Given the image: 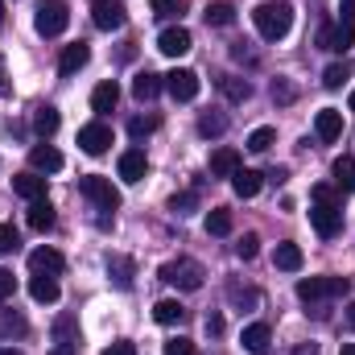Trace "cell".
<instances>
[{"mask_svg": "<svg viewBox=\"0 0 355 355\" xmlns=\"http://www.w3.org/2000/svg\"><path fill=\"white\" fill-rule=\"evenodd\" d=\"M252 25L265 42H281L293 29V4L289 0H261L252 8Z\"/></svg>", "mask_w": 355, "mask_h": 355, "instance_id": "obj_1", "label": "cell"}, {"mask_svg": "<svg viewBox=\"0 0 355 355\" xmlns=\"http://www.w3.org/2000/svg\"><path fill=\"white\" fill-rule=\"evenodd\" d=\"M166 285H174V289H186V293H194V289H202V281H207V268L198 265V261H190V257H178L170 265H162L157 272Z\"/></svg>", "mask_w": 355, "mask_h": 355, "instance_id": "obj_2", "label": "cell"}, {"mask_svg": "<svg viewBox=\"0 0 355 355\" xmlns=\"http://www.w3.org/2000/svg\"><path fill=\"white\" fill-rule=\"evenodd\" d=\"M347 289H352L347 277H306V281H297V297H302L306 306H318V302H327V297H343Z\"/></svg>", "mask_w": 355, "mask_h": 355, "instance_id": "obj_3", "label": "cell"}, {"mask_svg": "<svg viewBox=\"0 0 355 355\" xmlns=\"http://www.w3.org/2000/svg\"><path fill=\"white\" fill-rule=\"evenodd\" d=\"M67 25H71V8H67V0H42V4H37L33 29H37L42 37H58V33H67Z\"/></svg>", "mask_w": 355, "mask_h": 355, "instance_id": "obj_4", "label": "cell"}, {"mask_svg": "<svg viewBox=\"0 0 355 355\" xmlns=\"http://www.w3.org/2000/svg\"><path fill=\"white\" fill-rule=\"evenodd\" d=\"M79 194H83V198H91L99 211H116V207H120V190H116V186H112L103 174L79 178Z\"/></svg>", "mask_w": 355, "mask_h": 355, "instance_id": "obj_5", "label": "cell"}, {"mask_svg": "<svg viewBox=\"0 0 355 355\" xmlns=\"http://www.w3.org/2000/svg\"><path fill=\"white\" fill-rule=\"evenodd\" d=\"M318 46H322V50H335V54H347V50H355V21L322 25V29H318Z\"/></svg>", "mask_w": 355, "mask_h": 355, "instance_id": "obj_6", "label": "cell"}, {"mask_svg": "<svg viewBox=\"0 0 355 355\" xmlns=\"http://www.w3.org/2000/svg\"><path fill=\"white\" fill-rule=\"evenodd\" d=\"M310 223H314V232H318L322 240H331V236H339V227H343V207H339V202H314Z\"/></svg>", "mask_w": 355, "mask_h": 355, "instance_id": "obj_7", "label": "cell"}, {"mask_svg": "<svg viewBox=\"0 0 355 355\" xmlns=\"http://www.w3.org/2000/svg\"><path fill=\"white\" fill-rule=\"evenodd\" d=\"M75 352H79V318L58 314L54 318V352L50 355H75Z\"/></svg>", "mask_w": 355, "mask_h": 355, "instance_id": "obj_8", "label": "cell"}, {"mask_svg": "<svg viewBox=\"0 0 355 355\" xmlns=\"http://www.w3.org/2000/svg\"><path fill=\"white\" fill-rule=\"evenodd\" d=\"M107 145H112V128H107L103 120H95V124H83V128H79V149H83V153L99 157V153H107Z\"/></svg>", "mask_w": 355, "mask_h": 355, "instance_id": "obj_9", "label": "cell"}, {"mask_svg": "<svg viewBox=\"0 0 355 355\" xmlns=\"http://www.w3.org/2000/svg\"><path fill=\"white\" fill-rule=\"evenodd\" d=\"M166 91L174 95L178 103H190V99L198 95V75H194V71H186V67H174V71L166 75Z\"/></svg>", "mask_w": 355, "mask_h": 355, "instance_id": "obj_10", "label": "cell"}, {"mask_svg": "<svg viewBox=\"0 0 355 355\" xmlns=\"http://www.w3.org/2000/svg\"><path fill=\"white\" fill-rule=\"evenodd\" d=\"M91 21H95V29H120L124 25V4L120 0H95L91 4Z\"/></svg>", "mask_w": 355, "mask_h": 355, "instance_id": "obj_11", "label": "cell"}, {"mask_svg": "<svg viewBox=\"0 0 355 355\" xmlns=\"http://www.w3.org/2000/svg\"><path fill=\"white\" fill-rule=\"evenodd\" d=\"M190 46H194V37H190V29H182V25L162 29V37H157V50H162V54H170V58L190 54Z\"/></svg>", "mask_w": 355, "mask_h": 355, "instance_id": "obj_12", "label": "cell"}, {"mask_svg": "<svg viewBox=\"0 0 355 355\" xmlns=\"http://www.w3.org/2000/svg\"><path fill=\"white\" fill-rule=\"evenodd\" d=\"M67 268V261H62V252H54V248H33L29 252V272L33 277H58Z\"/></svg>", "mask_w": 355, "mask_h": 355, "instance_id": "obj_13", "label": "cell"}, {"mask_svg": "<svg viewBox=\"0 0 355 355\" xmlns=\"http://www.w3.org/2000/svg\"><path fill=\"white\" fill-rule=\"evenodd\" d=\"M91 62V46L87 42H75V46H62V54H58V75H79L83 67Z\"/></svg>", "mask_w": 355, "mask_h": 355, "instance_id": "obj_14", "label": "cell"}, {"mask_svg": "<svg viewBox=\"0 0 355 355\" xmlns=\"http://www.w3.org/2000/svg\"><path fill=\"white\" fill-rule=\"evenodd\" d=\"M145 174H149L145 149H124V153H120V178H124V182H145Z\"/></svg>", "mask_w": 355, "mask_h": 355, "instance_id": "obj_15", "label": "cell"}, {"mask_svg": "<svg viewBox=\"0 0 355 355\" xmlns=\"http://www.w3.org/2000/svg\"><path fill=\"white\" fill-rule=\"evenodd\" d=\"M240 343H244V352L265 355L268 343H272V327H268V322H248V327H244V335H240Z\"/></svg>", "mask_w": 355, "mask_h": 355, "instance_id": "obj_16", "label": "cell"}, {"mask_svg": "<svg viewBox=\"0 0 355 355\" xmlns=\"http://www.w3.org/2000/svg\"><path fill=\"white\" fill-rule=\"evenodd\" d=\"M314 132H318V141H339V137H343V112L322 107V112L314 116Z\"/></svg>", "mask_w": 355, "mask_h": 355, "instance_id": "obj_17", "label": "cell"}, {"mask_svg": "<svg viewBox=\"0 0 355 355\" xmlns=\"http://www.w3.org/2000/svg\"><path fill=\"white\" fill-rule=\"evenodd\" d=\"M29 166H33L37 174H54V170H62V153H58L54 145H46V141H42V145H33V149H29Z\"/></svg>", "mask_w": 355, "mask_h": 355, "instance_id": "obj_18", "label": "cell"}, {"mask_svg": "<svg viewBox=\"0 0 355 355\" xmlns=\"http://www.w3.org/2000/svg\"><path fill=\"white\" fill-rule=\"evenodd\" d=\"M12 194H21V198L37 202V198H46V178L37 174V170H29V174H17V178H12Z\"/></svg>", "mask_w": 355, "mask_h": 355, "instance_id": "obj_19", "label": "cell"}, {"mask_svg": "<svg viewBox=\"0 0 355 355\" xmlns=\"http://www.w3.org/2000/svg\"><path fill=\"white\" fill-rule=\"evenodd\" d=\"M162 87H166V75H153V71H137V79H132V95H137L141 103L157 99Z\"/></svg>", "mask_w": 355, "mask_h": 355, "instance_id": "obj_20", "label": "cell"}, {"mask_svg": "<svg viewBox=\"0 0 355 355\" xmlns=\"http://www.w3.org/2000/svg\"><path fill=\"white\" fill-rule=\"evenodd\" d=\"M107 277L116 281V289H132V277H137V265H132L128 257L112 252V257H107Z\"/></svg>", "mask_w": 355, "mask_h": 355, "instance_id": "obj_21", "label": "cell"}, {"mask_svg": "<svg viewBox=\"0 0 355 355\" xmlns=\"http://www.w3.org/2000/svg\"><path fill=\"white\" fill-rule=\"evenodd\" d=\"M261 186H265V174H257V170H244V166H240V170L232 174V190H236L240 198H257Z\"/></svg>", "mask_w": 355, "mask_h": 355, "instance_id": "obj_22", "label": "cell"}, {"mask_svg": "<svg viewBox=\"0 0 355 355\" xmlns=\"http://www.w3.org/2000/svg\"><path fill=\"white\" fill-rule=\"evenodd\" d=\"M116 103H120V87H116L112 79H107V83H99V87L91 91V107H95L99 116H107V112H112Z\"/></svg>", "mask_w": 355, "mask_h": 355, "instance_id": "obj_23", "label": "cell"}, {"mask_svg": "<svg viewBox=\"0 0 355 355\" xmlns=\"http://www.w3.org/2000/svg\"><path fill=\"white\" fill-rule=\"evenodd\" d=\"M236 170H240V153L236 149H215L211 153V174L215 178H232Z\"/></svg>", "mask_w": 355, "mask_h": 355, "instance_id": "obj_24", "label": "cell"}, {"mask_svg": "<svg viewBox=\"0 0 355 355\" xmlns=\"http://www.w3.org/2000/svg\"><path fill=\"white\" fill-rule=\"evenodd\" d=\"M29 227H33V232H50V227H54V207H50V198L29 202Z\"/></svg>", "mask_w": 355, "mask_h": 355, "instance_id": "obj_25", "label": "cell"}, {"mask_svg": "<svg viewBox=\"0 0 355 355\" xmlns=\"http://www.w3.org/2000/svg\"><path fill=\"white\" fill-rule=\"evenodd\" d=\"M58 293H62V289H58V277H33V281H29V297H33V302H46V306H50V302H58Z\"/></svg>", "mask_w": 355, "mask_h": 355, "instance_id": "obj_26", "label": "cell"}, {"mask_svg": "<svg viewBox=\"0 0 355 355\" xmlns=\"http://www.w3.org/2000/svg\"><path fill=\"white\" fill-rule=\"evenodd\" d=\"M272 265L281 268V272H297V268H302V248H297V244H289V240H285V244H277Z\"/></svg>", "mask_w": 355, "mask_h": 355, "instance_id": "obj_27", "label": "cell"}, {"mask_svg": "<svg viewBox=\"0 0 355 355\" xmlns=\"http://www.w3.org/2000/svg\"><path fill=\"white\" fill-rule=\"evenodd\" d=\"M202 17H207V25H215V29H227V25L236 21V8H232L227 0H215V4L202 8Z\"/></svg>", "mask_w": 355, "mask_h": 355, "instance_id": "obj_28", "label": "cell"}, {"mask_svg": "<svg viewBox=\"0 0 355 355\" xmlns=\"http://www.w3.org/2000/svg\"><path fill=\"white\" fill-rule=\"evenodd\" d=\"M153 318H157L162 327H178V322L186 318V306L174 302V297H166V302H157V306H153Z\"/></svg>", "mask_w": 355, "mask_h": 355, "instance_id": "obj_29", "label": "cell"}, {"mask_svg": "<svg viewBox=\"0 0 355 355\" xmlns=\"http://www.w3.org/2000/svg\"><path fill=\"white\" fill-rule=\"evenodd\" d=\"M33 128H37V137H42V141H46V137H54V132H58V107H50V103H46V107H37V112H33Z\"/></svg>", "mask_w": 355, "mask_h": 355, "instance_id": "obj_30", "label": "cell"}, {"mask_svg": "<svg viewBox=\"0 0 355 355\" xmlns=\"http://www.w3.org/2000/svg\"><path fill=\"white\" fill-rule=\"evenodd\" d=\"M219 87H223V95H227L232 103H244V99L252 95V83H248V79H236V75H227V79H219Z\"/></svg>", "mask_w": 355, "mask_h": 355, "instance_id": "obj_31", "label": "cell"}, {"mask_svg": "<svg viewBox=\"0 0 355 355\" xmlns=\"http://www.w3.org/2000/svg\"><path fill=\"white\" fill-rule=\"evenodd\" d=\"M198 132H202V137H223V132H227V116L202 112V116H198Z\"/></svg>", "mask_w": 355, "mask_h": 355, "instance_id": "obj_32", "label": "cell"}, {"mask_svg": "<svg viewBox=\"0 0 355 355\" xmlns=\"http://www.w3.org/2000/svg\"><path fill=\"white\" fill-rule=\"evenodd\" d=\"M227 232H232V211L227 207H215L207 215V236H227Z\"/></svg>", "mask_w": 355, "mask_h": 355, "instance_id": "obj_33", "label": "cell"}, {"mask_svg": "<svg viewBox=\"0 0 355 355\" xmlns=\"http://www.w3.org/2000/svg\"><path fill=\"white\" fill-rule=\"evenodd\" d=\"M227 302H232L236 310H252V306L261 302V293H257V289H240V285L232 281V285H227Z\"/></svg>", "mask_w": 355, "mask_h": 355, "instance_id": "obj_34", "label": "cell"}, {"mask_svg": "<svg viewBox=\"0 0 355 355\" xmlns=\"http://www.w3.org/2000/svg\"><path fill=\"white\" fill-rule=\"evenodd\" d=\"M29 327H25V318L21 314H12V310H0V335L4 339H21Z\"/></svg>", "mask_w": 355, "mask_h": 355, "instance_id": "obj_35", "label": "cell"}, {"mask_svg": "<svg viewBox=\"0 0 355 355\" xmlns=\"http://www.w3.org/2000/svg\"><path fill=\"white\" fill-rule=\"evenodd\" d=\"M335 186L355 194V157H339L335 162Z\"/></svg>", "mask_w": 355, "mask_h": 355, "instance_id": "obj_36", "label": "cell"}, {"mask_svg": "<svg viewBox=\"0 0 355 355\" xmlns=\"http://www.w3.org/2000/svg\"><path fill=\"white\" fill-rule=\"evenodd\" d=\"M149 8H153L157 21H174V17L186 12V0H149Z\"/></svg>", "mask_w": 355, "mask_h": 355, "instance_id": "obj_37", "label": "cell"}, {"mask_svg": "<svg viewBox=\"0 0 355 355\" xmlns=\"http://www.w3.org/2000/svg\"><path fill=\"white\" fill-rule=\"evenodd\" d=\"M347 79H352V71H347V67H339V62L322 71V87H327V91H339L343 83H347Z\"/></svg>", "mask_w": 355, "mask_h": 355, "instance_id": "obj_38", "label": "cell"}, {"mask_svg": "<svg viewBox=\"0 0 355 355\" xmlns=\"http://www.w3.org/2000/svg\"><path fill=\"white\" fill-rule=\"evenodd\" d=\"M272 141H277V132H272V128H252L248 149H252V153H268V149H272Z\"/></svg>", "mask_w": 355, "mask_h": 355, "instance_id": "obj_39", "label": "cell"}, {"mask_svg": "<svg viewBox=\"0 0 355 355\" xmlns=\"http://www.w3.org/2000/svg\"><path fill=\"white\" fill-rule=\"evenodd\" d=\"M194 207H198V194H194V190H182V194L170 198V211H174V215H190Z\"/></svg>", "mask_w": 355, "mask_h": 355, "instance_id": "obj_40", "label": "cell"}, {"mask_svg": "<svg viewBox=\"0 0 355 355\" xmlns=\"http://www.w3.org/2000/svg\"><path fill=\"white\" fill-rule=\"evenodd\" d=\"M128 132L141 141V137H149V132H157V116H132L128 120Z\"/></svg>", "mask_w": 355, "mask_h": 355, "instance_id": "obj_41", "label": "cell"}, {"mask_svg": "<svg viewBox=\"0 0 355 355\" xmlns=\"http://www.w3.org/2000/svg\"><path fill=\"white\" fill-rule=\"evenodd\" d=\"M17 248H21L17 227H12V223H0V257H8V252H17Z\"/></svg>", "mask_w": 355, "mask_h": 355, "instance_id": "obj_42", "label": "cell"}, {"mask_svg": "<svg viewBox=\"0 0 355 355\" xmlns=\"http://www.w3.org/2000/svg\"><path fill=\"white\" fill-rule=\"evenodd\" d=\"M257 252H261V236H252V232H248V236L236 244V257H240V261H257Z\"/></svg>", "mask_w": 355, "mask_h": 355, "instance_id": "obj_43", "label": "cell"}, {"mask_svg": "<svg viewBox=\"0 0 355 355\" xmlns=\"http://www.w3.org/2000/svg\"><path fill=\"white\" fill-rule=\"evenodd\" d=\"M272 99H277V103H293V99H297V87H293L289 79H272Z\"/></svg>", "mask_w": 355, "mask_h": 355, "instance_id": "obj_44", "label": "cell"}, {"mask_svg": "<svg viewBox=\"0 0 355 355\" xmlns=\"http://www.w3.org/2000/svg\"><path fill=\"white\" fill-rule=\"evenodd\" d=\"M12 293H17V277H12L8 268H0V302H4V297H12Z\"/></svg>", "mask_w": 355, "mask_h": 355, "instance_id": "obj_45", "label": "cell"}, {"mask_svg": "<svg viewBox=\"0 0 355 355\" xmlns=\"http://www.w3.org/2000/svg\"><path fill=\"white\" fill-rule=\"evenodd\" d=\"M166 355H194V343L190 339H170L166 343Z\"/></svg>", "mask_w": 355, "mask_h": 355, "instance_id": "obj_46", "label": "cell"}, {"mask_svg": "<svg viewBox=\"0 0 355 355\" xmlns=\"http://www.w3.org/2000/svg\"><path fill=\"white\" fill-rule=\"evenodd\" d=\"M314 202H339V194H335V186H327V182H318V186H314Z\"/></svg>", "mask_w": 355, "mask_h": 355, "instance_id": "obj_47", "label": "cell"}, {"mask_svg": "<svg viewBox=\"0 0 355 355\" xmlns=\"http://www.w3.org/2000/svg\"><path fill=\"white\" fill-rule=\"evenodd\" d=\"M103 355H137V347H132L128 339H120V343H112V347H103Z\"/></svg>", "mask_w": 355, "mask_h": 355, "instance_id": "obj_48", "label": "cell"}, {"mask_svg": "<svg viewBox=\"0 0 355 355\" xmlns=\"http://www.w3.org/2000/svg\"><path fill=\"white\" fill-rule=\"evenodd\" d=\"M207 335H223V318H219V314L207 318Z\"/></svg>", "mask_w": 355, "mask_h": 355, "instance_id": "obj_49", "label": "cell"}, {"mask_svg": "<svg viewBox=\"0 0 355 355\" xmlns=\"http://www.w3.org/2000/svg\"><path fill=\"white\" fill-rule=\"evenodd\" d=\"M12 83H8V67H4V58H0V95H8Z\"/></svg>", "mask_w": 355, "mask_h": 355, "instance_id": "obj_50", "label": "cell"}, {"mask_svg": "<svg viewBox=\"0 0 355 355\" xmlns=\"http://www.w3.org/2000/svg\"><path fill=\"white\" fill-rule=\"evenodd\" d=\"M293 355H318V347H314V343H297V347H293Z\"/></svg>", "mask_w": 355, "mask_h": 355, "instance_id": "obj_51", "label": "cell"}, {"mask_svg": "<svg viewBox=\"0 0 355 355\" xmlns=\"http://www.w3.org/2000/svg\"><path fill=\"white\" fill-rule=\"evenodd\" d=\"M268 182H277V186H281V182H285V178H289V170H285V166H281V170H272V174H265Z\"/></svg>", "mask_w": 355, "mask_h": 355, "instance_id": "obj_52", "label": "cell"}, {"mask_svg": "<svg viewBox=\"0 0 355 355\" xmlns=\"http://www.w3.org/2000/svg\"><path fill=\"white\" fill-rule=\"evenodd\" d=\"M343 21H355V0H343Z\"/></svg>", "mask_w": 355, "mask_h": 355, "instance_id": "obj_53", "label": "cell"}, {"mask_svg": "<svg viewBox=\"0 0 355 355\" xmlns=\"http://www.w3.org/2000/svg\"><path fill=\"white\" fill-rule=\"evenodd\" d=\"M343 322H347V331H355V302L347 306V314H343Z\"/></svg>", "mask_w": 355, "mask_h": 355, "instance_id": "obj_54", "label": "cell"}, {"mask_svg": "<svg viewBox=\"0 0 355 355\" xmlns=\"http://www.w3.org/2000/svg\"><path fill=\"white\" fill-rule=\"evenodd\" d=\"M0 355H21L17 347H0Z\"/></svg>", "mask_w": 355, "mask_h": 355, "instance_id": "obj_55", "label": "cell"}, {"mask_svg": "<svg viewBox=\"0 0 355 355\" xmlns=\"http://www.w3.org/2000/svg\"><path fill=\"white\" fill-rule=\"evenodd\" d=\"M339 355H355V343H347V347H343V352H339Z\"/></svg>", "mask_w": 355, "mask_h": 355, "instance_id": "obj_56", "label": "cell"}, {"mask_svg": "<svg viewBox=\"0 0 355 355\" xmlns=\"http://www.w3.org/2000/svg\"><path fill=\"white\" fill-rule=\"evenodd\" d=\"M0 25H4V0H0Z\"/></svg>", "mask_w": 355, "mask_h": 355, "instance_id": "obj_57", "label": "cell"}, {"mask_svg": "<svg viewBox=\"0 0 355 355\" xmlns=\"http://www.w3.org/2000/svg\"><path fill=\"white\" fill-rule=\"evenodd\" d=\"M352 112H355V91H352Z\"/></svg>", "mask_w": 355, "mask_h": 355, "instance_id": "obj_58", "label": "cell"}]
</instances>
